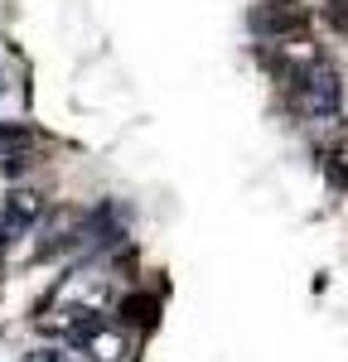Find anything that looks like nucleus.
Wrapping results in <instances>:
<instances>
[{
    "label": "nucleus",
    "instance_id": "1",
    "mask_svg": "<svg viewBox=\"0 0 348 362\" xmlns=\"http://www.w3.org/2000/svg\"><path fill=\"white\" fill-rule=\"evenodd\" d=\"M107 305H112V280H107V271H102V266H83V271H73V276L58 280V290L49 295L39 324H44L49 334L73 338L83 324L102 319Z\"/></svg>",
    "mask_w": 348,
    "mask_h": 362
},
{
    "label": "nucleus",
    "instance_id": "2",
    "mask_svg": "<svg viewBox=\"0 0 348 362\" xmlns=\"http://www.w3.org/2000/svg\"><path fill=\"white\" fill-rule=\"evenodd\" d=\"M290 102H295V112L310 116V121H324V116H339L344 107V83H339V73L329 68V63H300L295 73H290Z\"/></svg>",
    "mask_w": 348,
    "mask_h": 362
},
{
    "label": "nucleus",
    "instance_id": "3",
    "mask_svg": "<svg viewBox=\"0 0 348 362\" xmlns=\"http://www.w3.org/2000/svg\"><path fill=\"white\" fill-rule=\"evenodd\" d=\"M83 358H92V362H121L126 353H131V338H126V329L116 324V319H92V324H83L78 334L68 338Z\"/></svg>",
    "mask_w": 348,
    "mask_h": 362
},
{
    "label": "nucleus",
    "instance_id": "4",
    "mask_svg": "<svg viewBox=\"0 0 348 362\" xmlns=\"http://www.w3.org/2000/svg\"><path fill=\"white\" fill-rule=\"evenodd\" d=\"M39 218H44V198L34 194V189H15L0 203V251L10 247V242H20Z\"/></svg>",
    "mask_w": 348,
    "mask_h": 362
},
{
    "label": "nucleus",
    "instance_id": "5",
    "mask_svg": "<svg viewBox=\"0 0 348 362\" xmlns=\"http://www.w3.org/2000/svg\"><path fill=\"white\" fill-rule=\"evenodd\" d=\"M78 227H83V213H73V208H58L49 227H44V237H39V256H58V251L78 247Z\"/></svg>",
    "mask_w": 348,
    "mask_h": 362
},
{
    "label": "nucleus",
    "instance_id": "6",
    "mask_svg": "<svg viewBox=\"0 0 348 362\" xmlns=\"http://www.w3.org/2000/svg\"><path fill=\"white\" fill-rule=\"evenodd\" d=\"M252 29L257 34H300L305 29V15L295 10V5H286V0H276V5H261L257 15H252Z\"/></svg>",
    "mask_w": 348,
    "mask_h": 362
},
{
    "label": "nucleus",
    "instance_id": "7",
    "mask_svg": "<svg viewBox=\"0 0 348 362\" xmlns=\"http://www.w3.org/2000/svg\"><path fill=\"white\" fill-rule=\"evenodd\" d=\"M34 145H39V136H34V131H25V126H0V160L29 155Z\"/></svg>",
    "mask_w": 348,
    "mask_h": 362
},
{
    "label": "nucleus",
    "instance_id": "8",
    "mask_svg": "<svg viewBox=\"0 0 348 362\" xmlns=\"http://www.w3.org/2000/svg\"><path fill=\"white\" fill-rule=\"evenodd\" d=\"M20 362H68L63 353H54V348H34V353H25Z\"/></svg>",
    "mask_w": 348,
    "mask_h": 362
},
{
    "label": "nucleus",
    "instance_id": "9",
    "mask_svg": "<svg viewBox=\"0 0 348 362\" xmlns=\"http://www.w3.org/2000/svg\"><path fill=\"white\" fill-rule=\"evenodd\" d=\"M329 15H334V25L348 34V0H334V10H329Z\"/></svg>",
    "mask_w": 348,
    "mask_h": 362
},
{
    "label": "nucleus",
    "instance_id": "10",
    "mask_svg": "<svg viewBox=\"0 0 348 362\" xmlns=\"http://www.w3.org/2000/svg\"><path fill=\"white\" fill-rule=\"evenodd\" d=\"M0 92H5V68H0Z\"/></svg>",
    "mask_w": 348,
    "mask_h": 362
}]
</instances>
